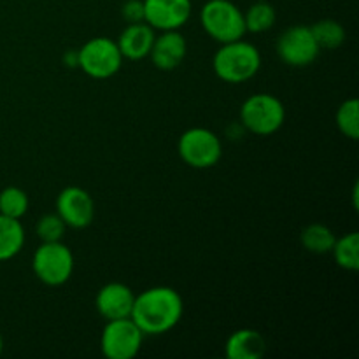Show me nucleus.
Returning <instances> with one entry per match:
<instances>
[{"label":"nucleus","mask_w":359,"mask_h":359,"mask_svg":"<svg viewBox=\"0 0 359 359\" xmlns=\"http://www.w3.org/2000/svg\"><path fill=\"white\" fill-rule=\"evenodd\" d=\"M266 342L263 335L256 330H238L224 346V354L228 359H259L265 354Z\"/></svg>","instance_id":"obj_15"},{"label":"nucleus","mask_w":359,"mask_h":359,"mask_svg":"<svg viewBox=\"0 0 359 359\" xmlns=\"http://www.w3.org/2000/svg\"><path fill=\"white\" fill-rule=\"evenodd\" d=\"M286 119L283 102L270 93L251 95L241 107V121L255 135H272L279 132Z\"/></svg>","instance_id":"obj_4"},{"label":"nucleus","mask_w":359,"mask_h":359,"mask_svg":"<svg viewBox=\"0 0 359 359\" xmlns=\"http://www.w3.org/2000/svg\"><path fill=\"white\" fill-rule=\"evenodd\" d=\"M277 53L286 65L307 67L316 62L321 48H319L311 27L297 25L280 34L279 41H277Z\"/></svg>","instance_id":"obj_9"},{"label":"nucleus","mask_w":359,"mask_h":359,"mask_svg":"<svg viewBox=\"0 0 359 359\" xmlns=\"http://www.w3.org/2000/svg\"><path fill=\"white\" fill-rule=\"evenodd\" d=\"M28 195L18 186H7L0 191V214L21 219L28 212Z\"/></svg>","instance_id":"obj_20"},{"label":"nucleus","mask_w":359,"mask_h":359,"mask_svg":"<svg viewBox=\"0 0 359 359\" xmlns=\"http://www.w3.org/2000/svg\"><path fill=\"white\" fill-rule=\"evenodd\" d=\"M203 30L216 42L238 41L245 35L244 13L230 0H209L200 11Z\"/></svg>","instance_id":"obj_3"},{"label":"nucleus","mask_w":359,"mask_h":359,"mask_svg":"<svg viewBox=\"0 0 359 359\" xmlns=\"http://www.w3.org/2000/svg\"><path fill=\"white\" fill-rule=\"evenodd\" d=\"M25 245V228L20 219L0 214V262L14 258Z\"/></svg>","instance_id":"obj_16"},{"label":"nucleus","mask_w":359,"mask_h":359,"mask_svg":"<svg viewBox=\"0 0 359 359\" xmlns=\"http://www.w3.org/2000/svg\"><path fill=\"white\" fill-rule=\"evenodd\" d=\"M2 351H4V339L2 335H0V354H2Z\"/></svg>","instance_id":"obj_26"},{"label":"nucleus","mask_w":359,"mask_h":359,"mask_svg":"<svg viewBox=\"0 0 359 359\" xmlns=\"http://www.w3.org/2000/svg\"><path fill=\"white\" fill-rule=\"evenodd\" d=\"M144 333L132 318L107 321L100 337V349L107 359H132L139 354Z\"/></svg>","instance_id":"obj_8"},{"label":"nucleus","mask_w":359,"mask_h":359,"mask_svg":"<svg viewBox=\"0 0 359 359\" xmlns=\"http://www.w3.org/2000/svg\"><path fill=\"white\" fill-rule=\"evenodd\" d=\"M121 14L128 23H140L144 20V0H126L121 7Z\"/></svg>","instance_id":"obj_24"},{"label":"nucleus","mask_w":359,"mask_h":359,"mask_svg":"<svg viewBox=\"0 0 359 359\" xmlns=\"http://www.w3.org/2000/svg\"><path fill=\"white\" fill-rule=\"evenodd\" d=\"M154 37H156L154 28L149 27L146 21L128 23L125 30L119 34V39L116 41V44H118L123 58L142 60L146 56H149Z\"/></svg>","instance_id":"obj_14"},{"label":"nucleus","mask_w":359,"mask_h":359,"mask_svg":"<svg viewBox=\"0 0 359 359\" xmlns=\"http://www.w3.org/2000/svg\"><path fill=\"white\" fill-rule=\"evenodd\" d=\"M123 56L116 41L95 37L77 51V67L93 79H109L121 69Z\"/></svg>","instance_id":"obj_6"},{"label":"nucleus","mask_w":359,"mask_h":359,"mask_svg":"<svg viewBox=\"0 0 359 359\" xmlns=\"http://www.w3.org/2000/svg\"><path fill=\"white\" fill-rule=\"evenodd\" d=\"M65 223H63L58 214H44L39 219L35 231H37V237L42 242H60L63 233H65Z\"/></svg>","instance_id":"obj_23"},{"label":"nucleus","mask_w":359,"mask_h":359,"mask_svg":"<svg viewBox=\"0 0 359 359\" xmlns=\"http://www.w3.org/2000/svg\"><path fill=\"white\" fill-rule=\"evenodd\" d=\"M244 23L245 32H251V34L270 30L276 23V9L269 2L252 4L248 13H244Z\"/></svg>","instance_id":"obj_19"},{"label":"nucleus","mask_w":359,"mask_h":359,"mask_svg":"<svg viewBox=\"0 0 359 359\" xmlns=\"http://www.w3.org/2000/svg\"><path fill=\"white\" fill-rule=\"evenodd\" d=\"M188 44H186L184 35L179 34V30H165L161 35H156L151 48V62L160 70H174L184 60Z\"/></svg>","instance_id":"obj_13"},{"label":"nucleus","mask_w":359,"mask_h":359,"mask_svg":"<svg viewBox=\"0 0 359 359\" xmlns=\"http://www.w3.org/2000/svg\"><path fill=\"white\" fill-rule=\"evenodd\" d=\"M56 214L62 217L65 226L83 230L93 223L95 202L86 189L69 186L63 188L56 198Z\"/></svg>","instance_id":"obj_10"},{"label":"nucleus","mask_w":359,"mask_h":359,"mask_svg":"<svg viewBox=\"0 0 359 359\" xmlns=\"http://www.w3.org/2000/svg\"><path fill=\"white\" fill-rule=\"evenodd\" d=\"M63 62L69 67H77V51H69L63 56Z\"/></svg>","instance_id":"obj_25"},{"label":"nucleus","mask_w":359,"mask_h":359,"mask_svg":"<svg viewBox=\"0 0 359 359\" xmlns=\"http://www.w3.org/2000/svg\"><path fill=\"white\" fill-rule=\"evenodd\" d=\"M133 302H135V294L130 290L126 284L121 283H109L100 287L97 293V311L105 321H112V319H123L130 318L133 309Z\"/></svg>","instance_id":"obj_12"},{"label":"nucleus","mask_w":359,"mask_h":359,"mask_svg":"<svg viewBox=\"0 0 359 359\" xmlns=\"http://www.w3.org/2000/svg\"><path fill=\"white\" fill-rule=\"evenodd\" d=\"M212 69L221 81L241 84L252 79L262 69V55L258 48L242 39L226 42L212 58Z\"/></svg>","instance_id":"obj_2"},{"label":"nucleus","mask_w":359,"mask_h":359,"mask_svg":"<svg viewBox=\"0 0 359 359\" xmlns=\"http://www.w3.org/2000/svg\"><path fill=\"white\" fill-rule=\"evenodd\" d=\"M191 16V0H144V20L154 30H179Z\"/></svg>","instance_id":"obj_11"},{"label":"nucleus","mask_w":359,"mask_h":359,"mask_svg":"<svg viewBox=\"0 0 359 359\" xmlns=\"http://www.w3.org/2000/svg\"><path fill=\"white\" fill-rule=\"evenodd\" d=\"M182 312L181 294L168 286H156L137 294L130 318L144 335H163L177 326Z\"/></svg>","instance_id":"obj_1"},{"label":"nucleus","mask_w":359,"mask_h":359,"mask_svg":"<svg viewBox=\"0 0 359 359\" xmlns=\"http://www.w3.org/2000/svg\"><path fill=\"white\" fill-rule=\"evenodd\" d=\"M337 126L349 139H359V102L356 98L342 102L337 111Z\"/></svg>","instance_id":"obj_22"},{"label":"nucleus","mask_w":359,"mask_h":359,"mask_svg":"<svg viewBox=\"0 0 359 359\" xmlns=\"http://www.w3.org/2000/svg\"><path fill=\"white\" fill-rule=\"evenodd\" d=\"M321 49H337L346 41V30L335 20H321L311 27Z\"/></svg>","instance_id":"obj_21"},{"label":"nucleus","mask_w":359,"mask_h":359,"mask_svg":"<svg viewBox=\"0 0 359 359\" xmlns=\"http://www.w3.org/2000/svg\"><path fill=\"white\" fill-rule=\"evenodd\" d=\"M300 241L307 251L314 252V255H326V252H332L337 237L328 226L314 223L302 230Z\"/></svg>","instance_id":"obj_17"},{"label":"nucleus","mask_w":359,"mask_h":359,"mask_svg":"<svg viewBox=\"0 0 359 359\" xmlns=\"http://www.w3.org/2000/svg\"><path fill=\"white\" fill-rule=\"evenodd\" d=\"M32 270L46 286H62L72 277V251L62 242H42L34 252Z\"/></svg>","instance_id":"obj_5"},{"label":"nucleus","mask_w":359,"mask_h":359,"mask_svg":"<svg viewBox=\"0 0 359 359\" xmlns=\"http://www.w3.org/2000/svg\"><path fill=\"white\" fill-rule=\"evenodd\" d=\"M177 151L181 160L193 168H210L219 163L223 146L219 137L207 128H189L179 137Z\"/></svg>","instance_id":"obj_7"},{"label":"nucleus","mask_w":359,"mask_h":359,"mask_svg":"<svg viewBox=\"0 0 359 359\" xmlns=\"http://www.w3.org/2000/svg\"><path fill=\"white\" fill-rule=\"evenodd\" d=\"M335 262L340 269L344 270H354L359 269V235L356 231L340 237L335 241V245L332 249Z\"/></svg>","instance_id":"obj_18"}]
</instances>
